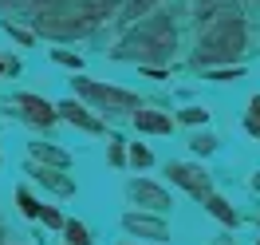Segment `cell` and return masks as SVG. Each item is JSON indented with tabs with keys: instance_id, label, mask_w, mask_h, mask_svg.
<instances>
[{
	"instance_id": "cell-1",
	"label": "cell",
	"mask_w": 260,
	"mask_h": 245,
	"mask_svg": "<svg viewBox=\"0 0 260 245\" xmlns=\"http://www.w3.org/2000/svg\"><path fill=\"white\" fill-rule=\"evenodd\" d=\"M244 48V24L241 16H225L217 28H209V32L201 36V60L205 64H225V60H237Z\"/></svg>"
},
{
	"instance_id": "cell-2",
	"label": "cell",
	"mask_w": 260,
	"mask_h": 245,
	"mask_svg": "<svg viewBox=\"0 0 260 245\" xmlns=\"http://www.w3.org/2000/svg\"><path fill=\"white\" fill-rule=\"evenodd\" d=\"M170 48H174V28H170V20H166V16L146 20V24L122 44L126 56H130V51H138V56H170Z\"/></svg>"
},
{
	"instance_id": "cell-3",
	"label": "cell",
	"mask_w": 260,
	"mask_h": 245,
	"mask_svg": "<svg viewBox=\"0 0 260 245\" xmlns=\"http://www.w3.org/2000/svg\"><path fill=\"white\" fill-rule=\"evenodd\" d=\"M170 178L185 186L189 194H209V174L197 170V166H185V162H170Z\"/></svg>"
},
{
	"instance_id": "cell-4",
	"label": "cell",
	"mask_w": 260,
	"mask_h": 245,
	"mask_svg": "<svg viewBox=\"0 0 260 245\" xmlns=\"http://www.w3.org/2000/svg\"><path fill=\"white\" fill-rule=\"evenodd\" d=\"M75 87H79L83 95H91V99H103V103L134 107V95H126V91H114V87H99V83H91V79H75Z\"/></svg>"
},
{
	"instance_id": "cell-5",
	"label": "cell",
	"mask_w": 260,
	"mask_h": 245,
	"mask_svg": "<svg viewBox=\"0 0 260 245\" xmlns=\"http://www.w3.org/2000/svg\"><path fill=\"white\" fill-rule=\"evenodd\" d=\"M130 194L138 198V202H146L150 210H166V206H170V198H166V190H158L154 182H134V186H130Z\"/></svg>"
},
{
	"instance_id": "cell-6",
	"label": "cell",
	"mask_w": 260,
	"mask_h": 245,
	"mask_svg": "<svg viewBox=\"0 0 260 245\" xmlns=\"http://www.w3.org/2000/svg\"><path fill=\"white\" fill-rule=\"evenodd\" d=\"M126 229H134V233H150L154 241H166V237H170V229H166L162 222L142 217V213H130V217H126Z\"/></svg>"
},
{
	"instance_id": "cell-7",
	"label": "cell",
	"mask_w": 260,
	"mask_h": 245,
	"mask_svg": "<svg viewBox=\"0 0 260 245\" xmlns=\"http://www.w3.org/2000/svg\"><path fill=\"white\" fill-rule=\"evenodd\" d=\"M20 107L28 111V119H32V123H51V119H55V111H51L44 99H36V95H20Z\"/></svg>"
},
{
	"instance_id": "cell-8",
	"label": "cell",
	"mask_w": 260,
	"mask_h": 245,
	"mask_svg": "<svg viewBox=\"0 0 260 245\" xmlns=\"http://www.w3.org/2000/svg\"><path fill=\"white\" fill-rule=\"evenodd\" d=\"M205 206H209V213H213V217H221L225 226H237V210H229V202H225V198L209 194V198H205Z\"/></svg>"
},
{
	"instance_id": "cell-9",
	"label": "cell",
	"mask_w": 260,
	"mask_h": 245,
	"mask_svg": "<svg viewBox=\"0 0 260 245\" xmlns=\"http://www.w3.org/2000/svg\"><path fill=\"white\" fill-rule=\"evenodd\" d=\"M134 123H138L142 131H170V119L158 115V111H138V115H134Z\"/></svg>"
},
{
	"instance_id": "cell-10",
	"label": "cell",
	"mask_w": 260,
	"mask_h": 245,
	"mask_svg": "<svg viewBox=\"0 0 260 245\" xmlns=\"http://www.w3.org/2000/svg\"><path fill=\"white\" fill-rule=\"evenodd\" d=\"M114 4H118V0H83V16L87 20H103V16L114 12Z\"/></svg>"
},
{
	"instance_id": "cell-11",
	"label": "cell",
	"mask_w": 260,
	"mask_h": 245,
	"mask_svg": "<svg viewBox=\"0 0 260 245\" xmlns=\"http://www.w3.org/2000/svg\"><path fill=\"white\" fill-rule=\"evenodd\" d=\"M59 111H63L67 119H71V123H79V127H87V131H99V123H95V119H91V115H83L79 107H75V103H63Z\"/></svg>"
},
{
	"instance_id": "cell-12",
	"label": "cell",
	"mask_w": 260,
	"mask_h": 245,
	"mask_svg": "<svg viewBox=\"0 0 260 245\" xmlns=\"http://www.w3.org/2000/svg\"><path fill=\"white\" fill-rule=\"evenodd\" d=\"M67 241L71 245H91V237H87V229H83L79 222H67Z\"/></svg>"
},
{
	"instance_id": "cell-13",
	"label": "cell",
	"mask_w": 260,
	"mask_h": 245,
	"mask_svg": "<svg viewBox=\"0 0 260 245\" xmlns=\"http://www.w3.org/2000/svg\"><path fill=\"white\" fill-rule=\"evenodd\" d=\"M20 210L28 213V217H40V206H36V198L28 190H20Z\"/></svg>"
},
{
	"instance_id": "cell-14",
	"label": "cell",
	"mask_w": 260,
	"mask_h": 245,
	"mask_svg": "<svg viewBox=\"0 0 260 245\" xmlns=\"http://www.w3.org/2000/svg\"><path fill=\"white\" fill-rule=\"evenodd\" d=\"M248 131H252V134H260V95L252 99V119H248Z\"/></svg>"
},
{
	"instance_id": "cell-15",
	"label": "cell",
	"mask_w": 260,
	"mask_h": 245,
	"mask_svg": "<svg viewBox=\"0 0 260 245\" xmlns=\"http://www.w3.org/2000/svg\"><path fill=\"white\" fill-rule=\"evenodd\" d=\"M130 158H134V166H150V150L146 147H134V150H130Z\"/></svg>"
},
{
	"instance_id": "cell-16",
	"label": "cell",
	"mask_w": 260,
	"mask_h": 245,
	"mask_svg": "<svg viewBox=\"0 0 260 245\" xmlns=\"http://www.w3.org/2000/svg\"><path fill=\"white\" fill-rule=\"evenodd\" d=\"M40 217H44V222H48V226H63V217H59V213H55V210H48V206H44V210H40Z\"/></svg>"
},
{
	"instance_id": "cell-17",
	"label": "cell",
	"mask_w": 260,
	"mask_h": 245,
	"mask_svg": "<svg viewBox=\"0 0 260 245\" xmlns=\"http://www.w3.org/2000/svg\"><path fill=\"white\" fill-rule=\"evenodd\" d=\"M181 119H185V123H201V119H205V111H197V107H189V111H181Z\"/></svg>"
},
{
	"instance_id": "cell-18",
	"label": "cell",
	"mask_w": 260,
	"mask_h": 245,
	"mask_svg": "<svg viewBox=\"0 0 260 245\" xmlns=\"http://www.w3.org/2000/svg\"><path fill=\"white\" fill-rule=\"evenodd\" d=\"M193 150H197V154H209V150H213V139H193Z\"/></svg>"
},
{
	"instance_id": "cell-19",
	"label": "cell",
	"mask_w": 260,
	"mask_h": 245,
	"mask_svg": "<svg viewBox=\"0 0 260 245\" xmlns=\"http://www.w3.org/2000/svg\"><path fill=\"white\" fill-rule=\"evenodd\" d=\"M130 4H134V12H146V8L154 4V0H130Z\"/></svg>"
}]
</instances>
